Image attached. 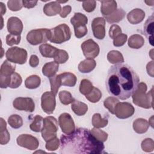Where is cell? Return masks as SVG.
<instances>
[{
    "label": "cell",
    "mask_w": 154,
    "mask_h": 154,
    "mask_svg": "<svg viewBox=\"0 0 154 154\" xmlns=\"http://www.w3.org/2000/svg\"><path fill=\"white\" fill-rule=\"evenodd\" d=\"M140 79L128 65L120 63L110 67L105 80L108 93L121 100L129 99L137 90Z\"/></svg>",
    "instance_id": "6da1fadb"
},
{
    "label": "cell",
    "mask_w": 154,
    "mask_h": 154,
    "mask_svg": "<svg viewBox=\"0 0 154 154\" xmlns=\"http://www.w3.org/2000/svg\"><path fill=\"white\" fill-rule=\"evenodd\" d=\"M61 154H99L103 153L105 146L88 129L78 128L69 135L60 138Z\"/></svg>",
    "instance_id": "7a4b0ae2"
},
{
    "label": "cell",
    "mask_w": 154,
    "mask_h": 154,
    "mask_svg": "<svg viewBox=\"0 0 154 154\" xmlns=\"http://www.w3.org/2000/svg\"><path fill=\"white\" fill-rule=\"evenodd\" d=\"M147 86L146 83L139 82L138 87L134 94L132 95L133 103L138 106L149 109L153 108V87L151 90L146 93Z\"/></svg>",
    "instance_id": "3957f363"
},
{
    "label": "cell",
    "mask_w": 154,
    "mask_h": 154,
    "mask_svg": "<svg viewBox=\"0 0 154 154\" xmlns=\"http://www.w3.org/2000/svg\"><path fill=\"white\" fill-rule=\"evenodd\" d=\"M51 38L49 41L55 44H61L69 40L72 32L69 26L66 23H61L53 28L50 29Z\"/></svg>",
    "instance_id": "277c9868"
},
{
    "label": "cell",
    "mask_w": 154,
    "mask_h": 154,
    "mask_svg": "<svg viewBox=\"0 0 154 154\" xmlns=\"http://www.w3.org/2000/svg\"><path fill=\"white\" fill-rule=\"evenodd\" d=\"M58 130V121L54 117L47 116L43 119V126L41 132L42 137L46 142L57 137Z\"/></svg>",
    "instance_id": "5b68a950"
},
{
    "label": "cell",
    "mask_w": 154,
    "mask_h": 154,
    "mask_svg": "<svg viewBox=\"0 0 154 154\" xmlns=\"http://www.w3.org/2000/svg\"><path fill=\"white\" fill-rule=\"evenodd\" d=\"M51 31L47 28H39L31 30L26 35L27 42L31 45L36 46L49 40Z\"/></svg>",
    "instance_id": "8992f818"
},
{
    "label": "cell",
    "mask_w": 154,
    "mask_h": 154,
    "mask_svg": "<svg viewBox=\"0 0 154 154\" xmlns=\"http://www.w3.org/2000/svg\"><path fill=\"white\" fill-rule=\"evenodd\" d=\"M5 57L7 60L13 63L23 64L27 60L28 54L25 49L14 46L7 49Z\"/></svg>",
    "instance_id": "52a82bcc"
},
{
    "label": "cell",
    "mask_w": 154,
    "mask_h": 154,
    "mask_svg": "<svg viewBox=\"0 0 154 154\" xmlns=\"http://www.w3.org/2000/svg\"><path fill=\"white\" fill-rule=\"evenodd\" d=\"M55 95L52 91H46L41 97V107L47 114L54 112L56 106Z\"/></svg>",
    "instance_id": "ba28073f"
},
{
    "label": "cell",
    "mask_w": 154,
    "mask_h": 154,
    "mask_svg": "<svg viewBox=\"0 0 154 154\" xmlns=\"http://www.w3.org/2000/svg\"><path fill=\"white\" fill-rule=\"evenodd\" d=\"M81 48L86 58L93 59L97 57L99 54V46L91 38L84 41L81 44Z\"/></svg>",
    "instance_id": "9c48e42d"
},
{
    "label": "cell",
    "mask_w": 154,
    "mask_h": 154,
    "mask_svg": "<svg viewBox=\"0 0 154 154\" xmlns=\"http://www.w3.org/2000/svg\"><path fill=\"white\" fill-rule=\"evenodd\" d=\"M135 112V108L129 102H119L115 106V116L120 119H125L131 117Z\"/></svg>",
    "instance_id": "30bf717a"
},
{
    "label": "cell",
    "mask_w": 154,
    "mask_h": 154,
    "mask_svg": "<svg viewBox=\"0 0 154 154\" xmlns=\"http://www.w3.org/2000/svg\"><path fill=\"white\" fill-rule=\"evenodd\" d=\"M58 125L62 132L66 135H69L75 130V125L71 115L67 112L60 114L58 117Z\"/></svg>",
    "instance_id": "8fae6325"
},
{
    "label": "cell",
    "mask_w": 154,
    "mask_h": 154,
    "mask_svg": "<svg viewBox=\"0 0 154 154\" xmlns=\"http://www.w3.org/2000/svg\"><path fill=\"white\" fill-rule=\"evenodd\" d=\"M17 144L28 150H36L39 146V142L37 138L30 134H21L16 139Z\"/></svg>",
    "instance_id": "7c38bea8"
},
{
    "label": "cell",
    "mask_w": 154,
    "mask_h": 154,
    "mask_svg": "<svg viewBox=\"0 0 154 154\" xmlns=\"http://www.w3.org/2000/svg\"><path fill=\"white\" fill-rule=\"evenodd\" d=\"M13 107L19 111H25L32 112L35 109V103L31 97H19L13 102Z\"/></svg>",
    "instance_id": "4fadbf2b"
},
{
    "label": "cell",
    "mask_w": 154,
    "mask_h": 154,
    "mask_svg": "<svg viewBox=\"0 0 154 154\" xmlns=\"http://www.w3.org/2000/svg\"><path fill=\"white\" fill-rule=\"evenodd\" d=\"M105 22L103 17H97L91 22V29L93 35L99 40H102L105 37Z\"/></svg>",
    "instance_id": "5bb4252c"
},
{
    "label": "cell",
    "mask_w": 154,
    "mask_h": 154,
    "mask_svg": "<svg viewBox=\"0 0 154 154\" xmlns=\"http://www.w3.org/2000/svg\"><path fill=\"white\" fill-rule=\"evenodd\" d=\"M7 28L10 34L20 35L23 28V23L17 17L12 16L7 20Z\"/></svg>",
    "instance_id": "9a60e30c"
},
{
    "label": "cell",
    "mask_w": 154,
    "mask_h": 154,
    "mask_svg": "<svg viewBox=\"0 0 154 154\" xmlns=\"http://www.w3.org/2000/svg\"><path fill=\"white\" fill-rule=\"evenodd\" d=\"M146 16L145 12L140 8H135L132 10L127 14L128 22L132 25H137L141 23Z\"/></svg>",
    "instance_id": "2e32d148"
},
{
    "label": "cell",
    "mask_w": 154,
    "mask_h": 154,
    "mask_svg": "<svg viewBox=\"0 0 154 154\" xmlns=\"http://www.w3.org/2000/svg\"><path fill=\"white\" fill-rule=\"evenodd\" d=\"M153 15L149 16L144 25V33L148 38L149 43L153 46Z\"/></svg>",
    "instance_id": "e0dca14e"
},
{
    "label": "cell",
    "mask_w": 154,
    "mask_h": 154,
    "mask_svg": "<svg viewBox=\"0 0 154 154\" xmlns=\"http://www.w3.org/2000/svg\"><path fill=\"white\" fill-rule=\"evenodd\" d=\"M61 6L57 1H52L46 4L43 7V13L48 16H56L60 13Z\"/></svg>",
    "instance_id": "ac0fdd59"
},
{
    "label": "cell",
    "mask_w": 154,
    "mask_h": 154,
    "mask_svg": "<svg viewBox=\"0 0 154 154\" xmlns=\"http://www.w3.org/2000/svg\"><path fill=\"white\" fill-rule=\"evenodd\" d=\"M100 12L103 16L111 14L117 10V2L116 1H101Z\"/></svg>",
    "instance_id": "d6986e66"
},
{
    "label": "cell",
    "mask_w": 154,
    "mask_h": 154,
    "mask_svg": "<svg viewBox=\"0 0 154 154\" xmlns=\"http://www.w3.org/2000/svg\"><path fill=\"white\" fill-rule=\"evenodd\" d=\"M58 75L61 85L72 87L76 85L77 78L73 73L70 72H63Z\"/></svg>",
    "instance_id": "ffe728a7"
},
{
    "label": "cell",
    "mask_w": 154,
    "mask_h": 154,
    "mask_svg": "<svg viewBox=\"0 0 154 154\" xmlns=\"http://www.w3.org/2000/svg\"><path fill=\"white\" fill-rule=\"evenodd\" d=\"M96 66V61L94 59L86 58L81 61L78 66V70L83 73H90L94 69Z\"/></svg>",
    "instance_id": "44dd1931"
},
{
    "label": "cell",
    "mask_w": 154,
    "mask_h": 154,
    "mask_svg": "<svg viewBox=\"0 0 154 154\" xmlns=\"http://www.w3.org/2000/svg\"><path fill=\"white\" fill-rule=\"evenodd\" d=\"M59 68V65L55 61H51L46 63L44 64L42 67V73L44 76L51 78L55 75L56 73L58 72Z\"/></svg>",
    "instance_id": "7402d4cb"
},
{
    "label": "cell",
    "mask_w": 154,
    "mask_h": 154,
    "mask_svg": "<svg viewBox=\"0 0 154 154\" xmlns=\"http://www.w3.org/2000/svg\"><path fill=\"white\" fill-rule=\"evenodd\" d=\"M132 126L134 131L139 134L146 132L149 127L148 122L143 118H138L134 120Z\"/></svg>",
    "instance_id": "603a6c76"
},
{
    "label": "cell",
    "mask_w": 154,
    "mask_h": 154,
    "mask_svg": "<svg viewBox=\"0 0 154 154\" xmlns=\"http://www.w3.org/2000/svg\"><path fill=\"white\" fill-rule=\"evenodd\" d=\"M58 49L47 43L42 44L39 46V51L41 55L45 58H54Z\"/></svg>",
    "instance_id": "cb8c5ba5"
},
{
    "label": "cell",
    "mask_w": 154,
    "mask_h": 154,
    "mask_svg": "<svg viewBox=\"0 0 154 154\" xmlns=\"http://www.w3.org/2000/svg\"><path fill=\"white\" fill-rule=\"evenodd\" d=\"M16 65L8 60H5L2 64L0 69V76L8 77L10 76L16 70Z\"/></svg>",
    "instance_id": "d4e9b609"
},
{
    "label": "cell",
    "mask_w": 154,
    "mask_h": 154,
    "mask_svg": "<svg viewBox=\"0 0 154 154\" xmlns=\"http://www.w3.org/2000/svg\"><path fill=\"white\" fill-rule=\"evenodd\" d=\"M144 44V38L140 34H133L129 37L128 41L129 47L132 49H138L141 48Z\"/></svg>",
    "instance_id": "484cf974"
},
{
    "label": "cell",
    "mask_w": 154,
    "mask_h": 154,
    "mask_svg": "<svg viewBox=\"0 0 154 154\" xmlns=\"http://www.w3.org/2000/svg\"><path fill=\"white\" fill-rule=\"evenodd\" d=\"M126 12L122 8H118L111 14L105 16V20L109 23H117L122 20L125 17Z\"/></svg>",
    "instance_id": "4316f807"
},
{
    "label": "cell",
    "mask_w": 154,
    "mask_h": 154,
    "mask_svg": "<svg viewBox=\"0 0 154 154\" xmlns=\"http://www.w3.org/2000/svg\"><path fill=\"white\" fill-rule=\"evenodd\" d=\"M71 109L76 115L78 116H82L85 115L87 112L88 106L84 102L75 100L72 103Z\"/></svg>",
    "instance_id": "83f0119b"
},
{
    "label": "cell",
    "mask_w": 154,
    "mask_h": 154,
    "mask_svg": "<svg viewBox=\"0 0 154 154\" xmlns=\"http://www.w3.org/2000/svg\"><path fill=\"white\" fill-rule=\"evenodd\" d=\"M107 60L111 64H120L124 63V58L122 54L116 50L110 51L107 54Z\"/></svg>",
    "instance_id": "f1b7e54d"
},
{
    "label": "cell",
    "mask_w": 154,
    "mask_h": 154,
    "mask_svg": "<svg viewBox=\"0 0 154 154\" xmlns=\"http://www.w3.org/2000/svg\"><path fill=\"white\" fill-rule=\"evenodd\" d=\"M41 84L40 76L32 75L28 76L25 81V86L28 89H35L38 88Z\"/></svg>",
    "instance_id": "f546056e"
},
{
    "label": "cell",
    "mask_w": 154,
    "mask_h": 154,
    "mask_svg": "<svg viewBox=\"0 0 154 154\" xmlns=\"http://www.w3.org/2000/svg\"><path fill=\"white\" fill-rule=\"evenodd\" d=\"M108 120L107 119L102 118L99 113H95L92 117V125L94 128H102L107 126Z\"/></svg>",
    "instance_id": "4dcf8cb0"
},
{
    "label": "cell",
    "mask_w": 154,
    "mask_h": 154,
    "mask_svg": "<svg viewBox=\"0 0 154 154\" xmlns=\"http://www.w3.org/2000/svg\"><path fill=\"white\" fill-rule=\"evenodd\" d=\"M43 126V118L40 115H36L33 119L32 122L30 124L31 130L35 132H41Z\"/></svg>",
    "instance_id": "1f68e13d"
},
{
    "label": "cell",
    "mask_w": 154,
    "mask_h": 154,
    "mask_svg": "<svg viewBox=\"0 0 154 154\" xmlns=\"http://www.w3.org/2000/svg\"><path fill=\"white\" fill-rule=\"evenodd\" d=\"M70 23L73 26L76 25H87L88 18L85 14L81 13H75L70 19Z\"/></svg>",
    "instance_id": "d6a6232c"
},
{
    "label": "cell",
    "mask_w": 154,
    "mask_h": 154,
    "mask_svg": "<svg viewBox=\"0 0 154 154\" xmlns=\"http://www.w3.org/2000/svg\"><path fill=\"white\" fill-rule=\"evenodd\" d=\"M102 97V93L100 90L96 87H93L92 90L87 95L85 98L91 103H96L100 100Z\"/></svg>",
    "instance_id": "836d02e7"
},
{
    "label": "cell",
    "mask_w": 154,
    "mask_h": 154,
    "mask_svg": "<svg viewBox=\"0 0 154 154\" xmlns=\"http://www.w3.org/2000/svg\"><path fill=\"white\" fill-rule=\"evenodd\" d=\"M8 123L13 129H19L23 125V119L18 114H12L8 119Z\"/></svg>",
    "instance_id": "e575fe53"
},
{
    "label": "cell",
    "mask_w": 154,
    "mask_h": 154,
    "mask_svg": "<svg viewBox=\"0 0 154 154\" xmlns=\"http://www.w3.org/2000/svg\"><path fill=\"white\" fill-rule=\"evenodd\" d=\"M58 96L60 102L64 105H67L70 103H72L75 100L73 97L72 94L66 90L60 91L58 93Z\"/></svg>",
    "instance_id": "d590c367"
},
{
    "label": "cell",
    "mask_w": 154,
    "mask_h": 154,
    "mask_svg": "<svg viewBox=\"0 0 154 154\" xmlns=\"http://www.w3.org/2000/svg\"><path fill=\"white\" fill-rule=\"evenodd\" d=\"M93 88V85L90 81L87 79H83L80 82L79 90L82 94L85 96L92 90Z\"/></svg>",
    "instance_id": "8d00e7d4"
},
{
    "label": "cell",
    "mask_w": 154,
    "mask_h": 154,
    "mask_svg": "<svg viewBox=\"0 0 154 154\" xmlns=\"http://www.w3.org/2000/svg\"><path fill=\"white\" fill-rule=\"evenodd\" d=\"M119 101L118 99L114 96H110L106 98L103 102V105L110 113L112 114H114V108L115 106Z\"/></svg>",
    "instance_id": "74e56055"
},
{
    "label": "cell",
    "mask_w": 154,
    "mask_h": 154,
    "mask_svg": "<svg viewBox=\"0 0 154 154\" xmlns=\"http://www.w3.org/2000/svg\"><path fill=\"white\" fill-rule=\"evenodd\" d=\"M50 85H51V91L55 94L56 96L58 93L59 88L61 86L60 77L58 75H55L54 76H52L49 78Z\"/></svg>",
    "instance_id": "f35d334b"
},
{
    "label": "cell",
    "mask_w": 154,
    "mask_h": 154,
    "mask_svg": "<svg viewBox=\"0 0 154 154\" xmlns=\"http://www.w3.org/2000/svg\"><path fill=\"white\" fill-rule=\"evenodd\" d=\"M54 59V61L58 63V64H64L68 60L69 54L66 51L58 49Z\"/></svg>",
    "instance_id": "ab89813d"
},
{
    "label": "cell",
    "mask_w": 154,
    "mask_h": 154,
    "mask_svg": "<svg viewBox=\"0 0 154 154\" xmlns=\"http://www.w3.org/2000/svg\"><path fill=\"white\" fill-rule=\"evenodd\" d=\"M22 79L21 76L19 73L14 72L11 75L10 84L9 85V87L11 88H17L22 84Z\"/></svg>",
    "instance_id": "60d3db41"
},
{
    "label": "cell",
    "mask_w": 154,
    "mask_h": 154,
    "mask_svg": "<svg viewBox=\"0 0 154 154\" xmlns=\"http://www.w3.org/2000/svg\"><path fill=\"white\" fill-rule=\"evenodd\" d=\"M91 132L98 140H99L103 143L106 141L108 138V134L106 132L100 129L99 128L94 127L91 130Z\"/></svg>",
    "instance_id": "b9f144b4"
},
{
    "label": "cell",
    "mask_w": 154,
    "mask_h": 154,
    "mask_svg": "<svg viewBox=\"0 0 154 154\" xmlns=\"http://www.w3.org/2000/svg\"><path fill=\"white\" fill-rule=\"evenodd\" d=\"M75 35L78 38H81L84 37L88 32L86 25H77L73 26Z\"/></svg>",
    "instance_id": "7bdbcfd3"
},
{
    "label": "cell",
    "mask_w": 154,
    "mask_h": 154,
    "mask_svg": "<svg viewBox=\"0 0 154 154\" xmlns=\"http://www.w3.org/2000/svg\"><path fill=\"white\" fill-rule=\"evenodd\" d=\"M141 149L146 152H152L154 150V141L150 138H147L142 141L141 144Z\"/></svg>",
    "instance_id": "ee69618b"
},
{
    "label": "cell",
    "mask_w": 154,
    "mask_h": 154,
    "mask_svg": "<svg viewBox=\"0 0 154 154\" xmlns=\"http://www.w3.org/2000/svg\"><path fill=\"white\" fill-rule=\"evenodd\" d=\"M60 146V140L57 137H55L46 142L45 147L49 151H54L58 149Z\"/></svg>",
    "instance_id": "f6af8a7d"
},
{
    "label": "cell",
    "mask_w": 154,
    "mask_h": 154,
    "mask_svg": "<svg viewBox=\"0 0 154 154\" xmlns=\"http://www.w3.org/2000/svg\"><path fill=\"white\" fill-rule=\"evenodd\" d=\"M20 35H13L9 34L6 36V43L10 46L19 44V43L20 42Z\"/></svg>",
    "instance_id": "bcb514c9"
},
{
    "label": "cell",
    "mask_w": 154,
    "mask_h": 154,
    "mask_svg": "<svg viewBox=\"0 0 154 154\" xmlns=\"http://www.w3.org/2000/svg\"><path fill=\"white\" fill-rule=\"evenodd\" d=\"M7 6L8 8L12 11H17L20 10L23 7L22 1L10 0L7 2Z\"/></svg>",
    "instance_id": "7dc6e473"
},
{
    "label": "cell",
    "mask_w": 154,
    "mask_h": 154,
    "mask_svg": "<svg viewBox=\"0 0 154 154\" xmlns=\"http://www.w3.org/2000/svg\"><path fill=\"white\" fill-rule=\"evenodd\" d=\"M128 35L125 34L121 33L113 39V45L116 47H120L125 45L127 41Z\"/></svg>",
    "instance_id": "c3c4849f"
},
{
    "label": "cell",
    "mask_w": 154,
    "mask_h": 154,
    "mask_svg": "<svg viewBox=\"0 0 154 154\" xmlns=\"http://www.w3.org/2000/svg\"><path fill=\"white\" fill-rule=\"evenodd\" d=\"M10 140V135L7 128L0 129V143L1 145L7 144Z\"/></svg>",
    "instance_id": "681fc988"
},
{
    "label": "cell",
    "mask_w": 154,
    "mask_h": 154,
    "mask_svg": "<svg viewBox=\"0 0 154 154\" xmlns=\"http://www.w3.org/2000/svg\"><path fill=\"white\" fill-rule=\"evenodd\" d=\"M96 7V1H84L82 2L83 9L88 13L93 11Z\"/></svg>",
    "instance_id": "f907efd6"
},
{
    "label": "cell",
    "mask_w": 154,
    "mask_h": 154,
    "mask_svg": "<svg viewBox=\"0 0 154 154\" xmlns=\"http://www.w3.org/2000/svg\"><path fill=\"white\" fill-rule=\"evenodd\" d=\"M121 28L116 24L112 25L109 29V36L111 38L114 39L116 36L122 33Z\"/></svg>",
    "instance_id": "816d5d0a"
},
{
    "label": "cell",
    "mask_w": 154,
    "mask_h": 154,
    "mask_svg": "<svg viewBox=\"0 0 154 154\" xmlns=\"http://www.w3.org/2000/svg\"><path fill=\"white\" fill-rule=\"evenodd\" d=\"M71 11L72 7L70 5H65L61 8V10L60 13V16L62 18H65L70 13Z\"/></svg>",
    "instance_id": "f5cc1de1"
},
{
    "label": "cell",
    "mask_w": 154,
    "mask_h": 154,
    "mask_svg": "<svg viewBox=\"0 0 154 154\" xmlns=\"http://www.w3.org/2000/svg\"><path fill=\"white\" fill-rule=\"evenodd\" d=\"M29 66L32 67H36L39 64V59L36 55H31L29 60Z\"/></svg>",
    "instance_id": "db71d44e"
},
{
    "label": "cell",
    "mask_w": 154,
    "mask_h": 154,
    "mask_svg": "<svg viewBox=\"0 0 154 154\" xmlns=\"http://www.w3.org/2000/svg\"><path fill=\"white\" fill-rule=\"evenodd\" d=\"M37 1H22L23 7H24L26 8H32L34 7L37 5Z\"/></svg>",
    "instance_id": "11a10c76"
},
{
    "label": "cell",
    "mask_w": 154,
    "mask_h": 154,
    "mask_svg": "<svg viewBox=\"0 0 154 154\" xmlns=\"http://www.w3.org/2000/svg\"><path fill=\"white\" fill-rule=\"evenodd\" d=\"M146 70L149 75L153 77V61L149 62L146 66Z\"/></svg>",
    "instance_id": "9f6ffc18"
},
{
    "label": "cell",
    "mask_w": 154,
    "mask_h": 154,
    "mask_svg": "<svg viewBox=\"0 0 154 154\" xmlns=\"http://www.w3.org/2000/svg\"><path fill=\"white\" fill-rule=\"evenodd\" d=\"M0 5H1V16H2L6 13V7L4 4L2 2H0Z\"/></svg>",
    "instance_id": "6f0895ef"
},
{
    "label": "cell",
    "mask_w": 154,
    "mask_h": 154,
    "mask_svg": "<svg viewBox=\"0 0 154 154\" xmlns=\"http://www.w3.org/2000/svg\"><path fill=\"white\" fill-rule=\"evenodd\" d=\"M148 123H149V126L150 125L152 128H153V116L149 119V121Z\"/></svg>",
    "instance_id": "680465c9"
},
{
    "label": "cell",
    "mask_w": 154,
    "mask_h": 154,
    "mask_svg": "<svg viewBox=\"0 0 154 154\" xmlns=\"http://www.w3.org/2000/svg\"><path fill=\"white\" fill-rule=\"evenodd\" d=\"M144 2L147 5H150V6H153V3L154 1H145Z\"/></svg>",
    "instance_id": "91938a15"
}]
</instances>
